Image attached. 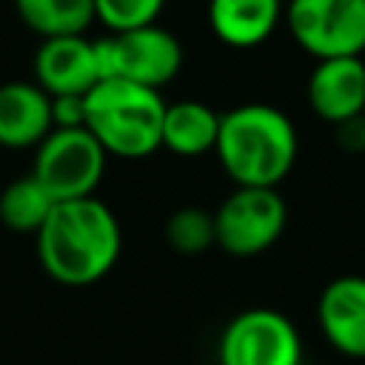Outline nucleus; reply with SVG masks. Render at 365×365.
Returning <instances> with one entry per match:
<instances>
[{
  "label": "nucleus",
  "instance_id": "obj_1",
  "mask_svg": "<svg viewBox=\"0 0 365 365\" xmlns=\"http://www.w3.org/2000/svg\"><path fill=\"white\" fill-rule=\"evenodd\" d=\"M34 237L43 271L68 288L100 282L123 251L120 220L97 197L57 202Z\"/></svg>",
  "mask_w": 365,
  "mask_h": 365
},
{
  "label": "nucleus",
  "instance_id": "obj_2",
  "mask_svg": "<svg viewBox=\"0 0 365 365\" xmlns=\"http://www.w3.org/2000/svg\"><path fill=\"white\" fill-rule=\"evenodd\" d=\"M299 137L291 117L268 103H245L222 114L214 154L234 185L277 188L294 168Z\"/></svg>",
  "mask_w": 365,
  "mask_h": 365
},
{
  "label": "nucleus",
  "instance_id": "obj_3",
  "mask_svg": "<svg viewBox=\"0 0 365 365\" xmlns=\"http://www.w3.org/2000/svg\"><path fill=\"white\" fill-rule=\"evenodd\" d=\"M165 106L157 88L106 77L86 94V128L106 154L143 160L163 148Z\"/></svg>",
  "mask_w": 365,
  "mask_h": 365
},
{
  "label": "nucleus",
  "instance_id": "obj_4",
  "mask_svg": "<svg viewBox=\"0 0 365 365\" xmlns=\"http://www.w3.org/2000/svg\"><path fill=\"white\" fill-rule=\"evenodd\" d=\"M94 48L103 80L117 77L160 91L182 68V43L160 23L108 31L94 40Z\"/></svg>",
  "mask_w": 365,
  "mask_h": 365
},
{
  "label": "nucleus",
  "instance_id": "obj_5",
  "mask_svg": "<svg viewBox=\"0 0 365 365\" xmlns=\"http://www.w3.org/2000/svg\"><path fill=\"white\" fill-rule=\"evenodd\" d=\"M285 222L288 208L277 188L234 185L214 211L217 248L231 257H257L282 237Z\"/></svg>",
  "mask_w": 365,
  "mask_h": 365
},
{
  "label": "nucleus",
  "instance_id": "obj_6",
  "mask_svg": "<svg viewBox=\"0 0 365 365\" xmlns=\"http://www.w3.org/2000/svg\"><path fill=\"white\" fill-rule=\"evenodd\" d=\"M106 148L88 128H54L34 148L31 174L57 200L94 197L106 174Z\"/></svg>",
  "mask_w": 365,
  "mask_h": 365
},
{
  "label": "nucleus",
  "instance_id": "obj_7",
  "mask_svg": "<svg viewBox=\"0 0 365 365\" xmlns=\"http://www.w3.org/2000/svg\"><path fill=\"white\" fill-rule=\"evenodd\" d=\"M285 23L314 60L362 57L365 51V0H288Z\"/></svg>",
  "mask_w": 365,
  "mask_h": 365
},
{
  "label": "nucleus",
  "instance_id": "obj_8",
  "mask_svg": "<svg viewBox=\"0 0 365 365\" xmlns=\"http://www.w3.org/2000/svg\"><path fill=\"white\" fill-rule=\"evenodd\" d=\"M220 365H299L302 339L274 308H248L228 319L220 336Z\"/></svg>",
  "mask_w": 365,
  "mask_h": 365
},
{
  "label": "nucleus",
  "instance_id": "obj_9",
  "mask_svg": "<svg viewBox=\"0 0 365 365\" xmlns=\"http://www.w3.org/2000/svg\"><path fill=\"white\" fill-rule=\"evenodd\" d=\"M103 80L94 40L86 34L46 37L34 51V83L54 94H88Z\"/></svg>",
  "mask_w": 365,
  "mask_h": 365
},
{
  "label": "nucleus",
  "instance_id": "obj_10",
  "mask_svg": "<svg viewBox=\"0 0 365 365\" xmlns=\"http://www.w3.org/2000/svg\"><path fill=\"white\" fill-rule=\"evenodd\" d=\"M308 106L311 111L339 125L365 111V63L362 57H328L317 60L308 77Z\"/></svg>",
  "mask_w": 365,
  "mask_h": 365
},
{
  "label": "nucleus",
  "instance_id": "obj_11",
  "mask_svg": "<svg viewBox=\"0 0 365 365\" xmlns=\"http://www.w3.org/2000/svg\"><path fill=\"white\" fill-rule=\"evenodd\" d=\"M317 319L339 354L365 359V277L345 274L331 279L319 294Z\"/></svg>",
  "mask_w": 365,
  "mask_h": 365
},
{
  "label": "nucleus",
  "instance_id": "obj_12",
  "mask_svg": "<svg viewBox=\"0 0 365 365\" xmlns=\"http://www.w3.org/2000/svg\"><path fill=\"white\" fill-rule=\"evenodd\" d=\"M51 125V97L37 83L11 80L0 86V145L37 148Z\"/></svg>",
  "mask_w": 365,
  "mask_h": 365
},
{
  "label": "nucleus",
  "instance_id": "obj_13",
  "mask_svg": "<svg viewBox=\"0 0 365 365\" xmlns=\"http://www.w3.org/2000/svg\"><path fill=\"white\" fill-rule=\"evenodd\" d=\"M282 17V0H208L211 31L231 48H254L265 43Z\"/></svg>",
  "mask_w": 365,
  "mask_h": 365
},
{
  "label": "nucleus",
  "instance_id": "obj_14",
  "mask_svg": "<svg viewBox=\"0 0 365 365\" xmlns=\"http://www.w3.org/2000/svg\"><path fill=\"white\" fill-rule=\"evenodd\" d=\"M222 114L200 100H180L165 106L163 148L177 157H200L214 151Z\"/></svg>",
  "mask_w": 365,
  "mask_h": 365
},
{
  "label": "nucleus",
  "instance_id": "obj_15",
  "mask_svg": "<svg viewBox=\"0 0 365 365\" xmlns=\"http://www.w3.org/2000/svg\"><path fill=\"white\" fill-rule=\"evenodd\" d=\"M14 9L20 20L43 40L86 34V29L97 20L94 0H14Z\"/></svg>",
  "mask_w": 365,
  "mask_h": 365
},
{
  "label": "nucleus",
  "instance_id": "obj_16",
  "mask_svg": "<svg viewBox=\"0 0 365 365\" xmlns=\"http://www.w3.org/2000/svg\"><path fill=\"white\" fill-rule=\"evenodd\" d=\"M57 200L43 188L34 174L11 180L0 194V222L17 234H37L48 220Z\"/></svg>",
  "mask_w": 365,
  "mask_h": 365
},
{
  "label": "nucleus",
  "instance_id": "obj_17",
  "mask_svg": "<svg viewBox=\"0 0 365 365\" xmlns=\"http://www.w3.org/2000/svg\"><path fill=\"white\" fill-rule=\"evenodd\" d=\"M165 240L177 254H185V257L202 254L205 248L217 245L214 211H202L194 205L177 208L165 222Z\"/></svg>",
  "mask_w": 365,
  "mask_h": 365
},
{
  "label": "nucleus",
  "instance_id": "obj_18",
  "mask_svg": "<svg viewBox=\"0 0 365 365\" xmlns=\"http://www.w3.org/2000/svg\"><path fill=\"white\" fill-rule=\"evenodd\" d=\"M165 0H94V17L108 31H125L157 23Z\"/></svg>",
  "mask_w": 365,
  "mask_h": 365
},
{
  "label": "nucleus",
  "instance_id": "obj_19",
  "mask_svg": "<svg viewBox=\"0 0 365 365\" xmlns=\"http://www.w3.org/2000/svg\"><path fill=\"white\" fill-rule=\"evenodd\" d=\"M51 125L54 128H86V94H54Z\"/></svg>",
  "mask_w": 365,
  "mask_h": 365
},
{
  "label": "nucleus",
  "instance_id": "obj_20",
  "mask_svg": "<svg viewBox=\"0 0 365 365\" xmlns=\"http://www.w3.org/2000/svg\"><path fill=\"white\" fill-rule=\"evenodd\" d=\"M336 131H339V145L342 148H348V151H362L365 148V114L339 123Z\"/></svg>",
  "mask_w": 365,
  "mask_h": 365
},
{
  "label": "nucleus",
  "instance_id": "obj_21",
  "mask_svg": "<svg viewBox=\"0 0 365 365\" xmlns=\"http://www.w3.org/2000/svg\"><path fill=\"white\" fill-rule=\"evenodd\" d=\"M282 3H288V0H282Z\"/></svg>",
  "mask_w": 365,
  "mask_h": 365
},
{
  "label": "nucleus",
  "instance_id": "obj_22",
  "mask_svg": "<svg viewBox=\"0 0 365 365\" xmlns=\"http://www.w3.org/2000/svg\"><path fill=\"white\" fill-rule=\"evenodd\" d=\"M362 114H365V111H362Z\"/></svg>",
  "mask_w": 365,
  "mask_h": 365
}]
</instances>
